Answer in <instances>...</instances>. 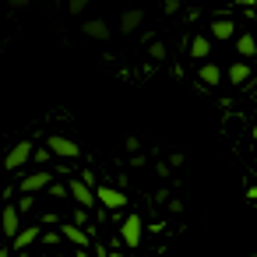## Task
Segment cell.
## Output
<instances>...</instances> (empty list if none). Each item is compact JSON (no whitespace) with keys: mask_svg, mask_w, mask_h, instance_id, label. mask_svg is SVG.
Masks as SVG:
<instances>
[{"mask_svg":"<svg viewBox=\"0 0 257 257\" xmlns=\"http://www.w3.org/2000/svg\"><path fill=\"white\" fill-rule=\"evenodd\" d=\"M29 159H32V141H18V145L8 152V159H4V169H22Z\"/></svg>","mask_w":257,"mask_h":257,"instance_id":"cell-2","label":"cell"},{"mask_svg":"<svg viewBox=\"0 0 257 257\" xmlns=\"http://www.w3.org/2000/svg\"><path fill=\"white\" fill-rule=\"evenodd\" d=\"M67 194H71L81 208H92V204H95V190H92L85 180H71V183H67Z\"/></svg>","mask_w":257,"mask_h":257,"instance_id":"cell-4","label":"cell"},{"mask_svg":"<svg viewBox=\"0 0 257 257\" xmlns=\"http://www.w3.org/2000/svg\"><path fill=\"white\" fill-rule=\"evenodd\" d=\"M148 57H152V60H166V46H162V43L155 39V43L148 46Z\"/></svg>","mask_w":257,"mask_h":257,"instance_id":"cell-16","label":"cell"},{"mask_svg":"<svg viewBox=\"0 0 257 257\" xmlns=\"http://www.w3.org/2000/svg\"><path fill=\"white\" fill-rule=\"evenodd\" d=\"M253 138H257V123H253Z\"/></svg>","mask_w":257,"mask_h":257,"instance_id":"cell-22","label":"cell"},{"mask_svg":"<svg viewBox=\"0 0 257 257\" xmlns=\"http://www.w3.org/2000/svg\"><path fill=\"white\" fill-rule=\"evenodd\" d=\"M229 81H232V85H246V81H250V67H246V64H232V67H229Z\"/></svg>","mask_w":257,"mask_h":257,"instance_id":"cell-14","label":"cell"},{"mask_svg":"<svg viewBox=\"0 0 257 257\" xmlns=\"http://www.w3.org/2000/svg\"><path fill=\"white\" fill-rule=\"evenodd\" d=\"M190 53H194V57H208V53H211V39H208V36H194V39H190Z\"/></svg>","mask_w":257,"mask_h":257,"instance_id":"cell-13","label":"cell"},{"mask_svg":"<svg viewBox=\"0 0 257 257\" xmlns=\"http://www.w3.org/2000/svg\"><path fill=\"white\" fill-rule=\"evenodd\" d=\"M39 4H46V0H39Z\"/></svg>","mask_w":257,"mask_h":257,"instance_id":"cell-23","label":"cell"},{"mask_svg":"<svg viewBox=\"0 0 257 257\" xmlns=\"http://www.w3.org/2000/svg\"><path fill=\"white\" fill-rule=\"evenodd\" d=\"M85 4H88V0H67V8H71V15H81V11H85Z\"/></svg>","mask_w":257,"mask_h":257,"instance_id":"cell-18","label":"cell"},{"mask_svg":"<svg viewBox=\"0 0 257 257\" xmlns=\"http://www.w3.org/2000/svg\"><path fill=\"white\" fill-rule=\"evenodd\" d=\"M8 4H11V8H25V4H29V0H8Z\"/></svg>","mask_w":257,"mask_h":257,"instance_id":"cell-20","label":"cell"},{"mask_svg":"<svg viewBox=\"0 0 257 257\" xmlns=\"http://www.w3.org/2000/svg\"><path fill=\"white\" fill-rule=\"evenodd\" d=\"M46 187H50V173H32V176L22 180V190L25 194H36V190H46Z\"/></svg>","mask_w":257,"mask_h":257,"instance_id":"cell-8","label":"cell"},{"mask_svg":"<svg viewBox=\"0 0 257 257\" xmlns=\"http://www.w3.org/2000/svg\"><path fill=\"white\" fill-rule=\"evenodd\" d=\"M64 236H67L71 243H85V236H81V229H74V225H64Z\"/></svg>","mask_w":257,"mask_h":257,"instance_id":"cell-17","label":"cell"},{"mask_svg":"<svg viewBox=\"0 0 257 257\" xmlns=\"http://www.w3.org/2000/svg\"><path fill=\"white\" fill-rule=\"evenodd\" d=\"M95 201L106 204V208H123L127 204V194L116 190V187H95Z\"/></svg>","mask_w":257,"mask_h":257,"instance_id":"cell-5","label":"cell"},{"mask_svg":"<svg viewBox=\"0 0 257 257\" xmlns=\"http://www.w3.org/2000/svg\"><path fill=\"white\" fill-rule=\"evenodd\" d=\"M120 239H123L127 246H138V243H141V218H138V215H127V218H123Z\"/></svg>","mask_w":257,"mask_h":257,"instance_id":"cell-6","label":"cell"},{"mask_svg":"<svg viewBox=\"0 0 257 257\" xmlns=\"http://www.w3.org/2000/svg\"><path fill=\"white\" fill-rule=\"evenodd\" d=\"M236 36V25L229 18H215L211 22V39H232Z\"/></svg>","mask_w":257,"mask_h":257,"instance_id":"cell-10","label":"cell"},{"mask_svg":"<svg viewBox=\"0 0 257 257\" xmlns=\"http://www.w3.org/2000/svg\"><path fill=\"white\" fill-rule=\"evenodd\" d=\"M81 29H85V36H88V39H99V43H102V39H109V32H113V29H109L106 22H99V18H95V22H85Z\"/></svg>","mask_w":257,"mask_h":257,"instance_id":"cell-9","label":"cell"},{"mask_svg":"<svg viewBox=\"0 0 257 257\" xmlns=\"http://www.w3.org/2000/svg\"><path fill=\"white\" fill-rule=\"evenodd\" d=\"M180 11V0H166V15H176Z\"/></svg>","mask_w":257,"mask_h":257,"instance_id":"cell-19","label":"cell"},{"mask_svg":"<svg viewBox=\"0 0 257 257\" xmlns=\"http://www.w3.org/2000/svg\"><path fill=\"white\" fill-rule=\"evenodd\" d=\"M0 229H4V236H11V239L22 232V211L15 204H8L4 211H0Z\"/></svg>","mask_w":257,"mask_h":257,"instance_id":"cell-3","label":"cell"},{"mask_svg":"<svg viewBox=\"0 0 257 257\" xmlns=\"http://www.w3.org/2000/svg\"><path fill=\"white\" fill-rule=\"evenodd\" d=\"M253 166H257V159H253Z\"/></svg>","mask_w":257,"mask_h":257,"instance_id":"cell-24","label":"cell"},{"mask_svg":"<svg viewBox=\"0 0 257 257\" xmlns=\"http://www.w3.org/2000/svg\"><path fill=\"white\" fill-rule=\"evenodd\" d=\"M236 53H239V57H253V53H257V39H253V36H239V39H236Z\"/></svg>","mask_w":257,"mask_h":257,"instance_id":"cell-12","label":"cell"},{"mask_svg":"<svg viewBox=\"0 0 257 257\" xmlns=\"http://www.w3.org/2000/svg\"><path fill=\"white\" fill-rule=\"evenodd\" d=\"M197 78H201V85H208V88H211V85H218V81H222V71H218L215 64H204Z\"/></svg>","mask_w":257,"mask_h":257,"instance_id":"cell-11","label":"cell"},{"mask_svg":"<svg viewBox=\"0 0 257 257\" xmlns=\"http://www.w3.org/2000/svg\"><path fill=\"white\" fill-rule=\"evenodd\" d=\"M36 236H39V229H36V225H29V229H22V232L15 236V250H25V246H29V243H32Z\"/></svg>","mask_w":257,"mask_h":257,"instance_id":"cell-15","label":"cell"},{"mask_svg":"<svg viewBox=\"0 0 257 257\" xmlns=\"http://www.w3.org/2000/svg\"><path fill=\"white\" fill-rule=\"evenodd\" d=\"M109 257H123V253H109Z\"/></svg>","mask_w":257,"mask_h":257,"instance_id":"cell-21","label":"cell"},{"mask_svg":"<svg viewBox=\"0 0 257 257\" xmlns=\"http://www.w3.org/2000/svg\"><path fill=\"white\" fill-rule=\"evenodd\" d=\"M46 152H53V155H60V159H78V155H81V148H78L71 138H60V134H53V138L46 141Z\"/></svg>","mask_w":257,"mask_h":257,"instance_id":"cell-1","label":"cell"},{"mask_svg":"<svg viewBox=\"0 0 257 257\" xmlns=\"http://www.w3.org/2000/svg\"><path fill=\"white\" fill-rule=\"evenodd\" d=\"M141 22H145V11H141V8H131V11L120 15V32H134Z\"/></svg>","mask_w":257,"mask_h":257,"instance_id":"cell-7","label":"cell"}]
</instances>
